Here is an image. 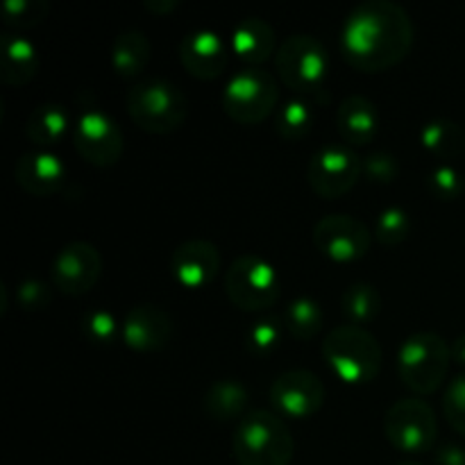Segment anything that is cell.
<instances>
[{
    "mask_svg": "<svg viewBox=\"0 0 465 465\" xmlns=\"http://www.w3.org/2000/svg\"><path fill=\"white\" fill-rule=\"evenodd\" d=\"M39 50L27 36L5 32L0 36V82L25 86L39 73Z\"/></svg>",
    "mask_w": 465,
    "mask_h": 465,
    "instance_id": "20",
    "label": "cell"
},
{
    "mask_svg": "<svg viewBox=\"0 0 465 465\" xmlns=\"http://www.w3.org/2000/svg\"><path fill=\"white\" fill-rule=\"evenodd\" d=\"M322 325H325V313L313 298H307V295L295 298L286 309L284 327L298 341H309L318 336L322 331Z\"/></svg>",
    "mask_w": 465,
    "mask_h": 465,
    "instance_id": "26",
    "label": "cell"
},
{
    "mask_svg": "<svg viewBox=\"0 0 465 465\" xmlns=\"http://www.w3.org/2000/svg\"><path fill=\"white\" fill-rule=\"evenodd\" d=\"M145 9H150L153 14H171L177 7V0H145Z\"/></svg>",
    "mask_w": 465,
    "mask_h": 465,
    "instance_id": "38",
    "label": "cell"
},
{
    "mask_svg": "<svg viewBox=\"0 0 465 465\" xmlns=\"http://www.w3.org/2000/svg\"><path fill=\"white\" fill-rule=\"evenodd\" d=\"M452 363V345L436 331H418L398 350V375L404 389L431 395L443 386Z\"/></svg>",
    "mask_w": 465,
    "mask_h": 465,
    "instance_id": "4",
    "label": "cell"
},
{
    "mask_svg": "<svg viewBox=\"0 0 465 465\" xmlns=\"http://www.w3.org/2000/svg\"><path fill=\"white\" fill-rule=\"evenodd\" d=\"M416 27L402 5L393 0H366L345 16L341 27V53L361 73H380L398 66L411 53Z\"/></svg>",
    "mask_w": 465,
    "mask_h": 465,
    "instance_id": "1",
    "label": "cell"
},
{
    "mask_svg": "<svg viewBox=\"0 0 465 465\" xmlns=\"http://www.w3.org/2000/svg\"><path fill=\"white\" fill-rule=\"evenodd\" d=\"M221 271V252L207 239H189L177 245L171 254V272L180 286L203 291L212 284Z\"/></svg>",
    "mask_w": 465,
    "mask_h": 465,
    "instance_id": "16",
    "label": "cell"
},
{
    "mask_svg": "<svg viewBox=\"0 0 465 465\" xmlns=\"http://www.w3.org/2000/svg\"><path fill=\"white\" fill-rule=\"evenodd\" d=\"M14 180L32 198H50L66 186L68 168L53 150H30L16 162Z\"/></svg>",
    "mask_w": 465,
    "mask_h": 465,
    "instance_id": "17",
    "label": "cell"
},
{
    "mask_svg": "<svg viewBox=\"0 0 465 465\" xmlns=\"http://www.w3.org/2000/svg\"><path fill=\"white\" fill-rule=\"evenodd\" d=\"M409 234H411V218L402 207H386L377 216L375 236L386 248H395V245L404 243Z\"/></svg>",
    "mask_w": 465,
    "mask_h": 465,
    "instance_id": "30",
    "label": "cell"
},
{
    "mask_svg": "<svg viewBox=\"0 0 465 465\" xmlns=\"http://www.w3.org/2000/svg\"><path fill=\"white\" fill-rule=\"evenodd\" d=\"M73 145L86 163L95 168H112L121 159L125 139L112 116L98 109L80 114L73 127Z\"/></svg>",
    "mask_w": 465,
    "mask_h": 465,
    "instance_id": "11",
    "label": "cell"
},
{
    "mask_svg": "<svg viewBox=\"0 0 465 465\" xmlns=\"http://www.w3.org/2000/svg\"><path fill=\"white\" fill-rule=\"evenodd\" d=\"M232 452L239 465H291L295 440L284 418L257 409L236 422Z\"/></svg>",
    "mask_w": 465,
    "mask_h": 465,
    "instance_id": "2",
    "label": "cell"
},
{
    "mask_svg": "<svg viewBox=\"0 0 465 465\" xmlns=\"http://www.w3.org/2000/svg\"><path fill=\"white\" fill-rule=\"evenodd\" d=\"M180 62L189 75L212 82L225 73L230 64V48L216 32L195 30L180 41Z\"/></svg>",
    "mask_w": 465,
    "mask_h": 465,
    "instance_id": "18",
    "label": "cell"
},
{
    "mask_svg": "<svg viewBox=\"0 0 465 465\" xmlns=\"http://www.w3.org/2000/svg\"><path fill=\"white\" fill-rule=\"evenodd\" d=\"M313 107L304 98H291L275 116V132L284 141H300L312 132Z\"/></svg>",
    "mask_w": 465,
    "mask_h": 465,
    "instance_id": "28",
    "label": "cell"
},
{
    "mask_svg": "<svg viewBox=\"0 0 465 465\" xmlns=\"http://www.w3.org/2000/svg\"><path fill=\"white\" fill-rule=\"evenodd\" d=\"M336 127H339V134L343 136L350 148L372 143L381 127L380 109L366 95H348L336 112Z\"/></svg>",
    "mask_w": 465,
    "mask_h": 465,
    "instance_id": "19",
    "label": "cell"
},
{
    "mask_svg": "<svg viewBox=\"0 0 465 465\" xmlns=\"http://www.w3.org/2000/svg\"><path fill=\"white\" fill-rule=\"evenodd\" d=\"M322 357L343 384L363 386L377 380L384 363L381 345L359 325H339L327 331Z\"/></svg>",
    "mask_w": 465,
    "mask_h": 465,
    "instance_id": "3",
    "label": "cell"
},
{
    "mask_svg": "<svg viewBox=\"0 0 465 465\" xmlns=\"http://www.w3.org/2000/svg\"><path fill=\"white\" fill-rule=\"evenodd\" d=\"M153 45L145 32L125 30L112 44V66L121 77H136L148 68Z\"/></svg>",
    "mask_w": 465,
    "mask_h": 465,
    "instance_id": "24",
    "label": "cell"
},
{
    "mask_svg": "<svg viewBox=\"0 0 465 465\" xmlns=\"http://www.w3.org/2000/svg\"><path fill=\"white\" fill-rule=\"evenodd\" d=\"M280 80L300 95L321 94L330 73V54L321 39L312 35H293L275 54Z\"/></svg>",
    "mask_w": 465,
    "mask_h": 465,
    "instance_id": "6",
    "label": "cell"
},
{
    "mask_svg": "<svg viewBox=\"0 0 465 465\" xmlns=\"http://www.w3.org/2000/svg\"><path fill=\"white\" fill-rule=\"evenodd\" d=\"M282 336H284V327L277 318H263V321L254 322L245 336V345L252 354H271L280 348Z\"/></svg>",
    "mask_w": 465,
    "mask_h": 465,
    "instance_id": "32",
    "label": "cell"
},
{
    "mask_svg": "<svg viewBox=\"0 0 465 465\" xmlns=\"http://www.w3.org/2000/svg\"><path fill=\"white\" fill-rule=\"evenodd\" d=\"M443 413L448 418L450 427L457 434L465 436V372L454 377V381H450L448 391L443 395Z\"/></svg>",
    "mask_w": 465,
    "mask_h": 465,
    "instance_id": "34",
    "label": "cell"
},
{
    "mask_svg": "<svg viewBox=\"0 0 465 465\" xmlns=\"http://www.w3.org/2000/svg\"><path fill=\"white\" fill-rule=\"evenodd\" d=\"M250 395L248 389L241 384L239 380H221L213 381L207 389L203 400L204 413H207L212 420L218 422H232V420H243L248 413Z\"/></svg>",
    "mask_w": 465,
    "mask_h": 465,
    "instance_id": "23",
    "label": "cell"
},
{
    "mask_svg": "<svg viewBox=\"0 0 465 465\" xmlns=\"http://www.w3.org/2000/svg\"><path fill=\"white\" fill-rule=\"evenodd\" d=\"M50 275L59 293L80 298L98 284L103 275V257L89 241H71L54 254Z\"/></svg>",
    "mask_w": 465,
    "mask_h": 465,
    "instance_id": "13",
    "label": "cell"
},
{
    "mask_svg": "<svg viewBox=\"0 0 465 465\" xmlns=\"http://www.w3.org/2000/svg\"><path fill=\"white\" fill-rule=\"evenodd\" d=\"M325 398L327 391L321 377L304 368L282 372L271 386L272 407L277 409L280 416L293 418V420L316 416L325 404Z\"/></svg>",
    "mask_w": 465,
    "mask_h": 465,
    "instance_id": "14",
    "label": "cell"
},
{
    "mask_svg": "<svg viewBox=\"0 0 465 465\" xmlns=\"http://www.w3.org/2000/svg\"><path fill=\"white\" fill-rule=\"evenodd\" d=\"M232 50L241 62L257 68L275 54V30L263 18H243L232 32Z\"/></svg>",
    "mask_w": 465,
    "mask_h": 465,
    "instance_id": "21",
    "label": "cell"
},
{
    "mask_svg": "<svg viewBox=\"0 0 465 465\" xmlns=\"http://www.w3.org/2000/svg\"><path fill=\"white\" fill-rule=\"evenodd\" d=\"M225 293L241 312H263L272 307L282 293L277 268L259 254H241L225 272Z\"/></svg>",
    "mask_w": 465,
    "mask_h": 465,
    "instance_id": "7",
    "label": "cell"
},
{
    "mask_svg": "<svg viewBox=\"0 0 465 465\" xmlns=\"http://www.w3.org/2000/svg\"><path fill=\"white\" fill-rule=\"evenodd\" d=\"M420 143L434 157L452 162L465 153V130L450 118H434L422 125Z\"/></svg>",
    "mask_w": 465,
    "mask_h": 465,
    "instance_id": "25",
    "label": "cell"
},
{
    "mask_svg": "<svg viewBox=\"0 0 465 465\" xmlns=\"http://www.w3.org/2000/svg\"><path fill=\"white\" fill-rule=\"evenodd\" d=\"M384 436L402 454L430 452L436 448L439 439L434 409L420 398L398 400L384 416Z\"/></svg>",
    "mask_w": 465,
    "mask_h": 465,
    "instance_id": "9",
    "label": "cell"
},
{
    "mask_svg": "<svg viewBox=\"0 0 465 465\" xmlns=\"http://www.w3.org/2000/svg\"><path fill=\"white\" fill-rule=\"evenodd\" d=\"M173 318L166 309L154 304H136L123 321V341L130 350L141 354L162 352L173 339Z\"/></svg>",
    "mask_w": 465,
    "mask_h": 465,
    "instance_id": "15",
    "label": "cell"
},
{
    "mask_svg": "<svg viewBox=\"0 0 465 465\" xmlns=\"http://www.w3.org/2000/svg\"><path fill=\"white\" fill-rule=\"evenodd\" d=\"M363 162L350 145L330 143L313 153L307 166L309 189L322 200H339L357 186Z\"/></svg>",
    "mask_w": 465,
    "mask_h": 465,
    "instance_id": "10",
    "label": "cell"
},
{
    "mask_svg": "<svg viewBox=\"0 0 465 465\" xmlns=\"http://www.w3.org/2000/svg\"><path fill=\"white\" fill-rule=\"evenodd\" d=\"M341 309L350 325L363 327L366 322L375 321L381 312V295L375 286L371 284H352L343 291L341 298Z\"/></svg>",
    "mask_w": 465,
    "mask_h": 465,
    "instance_id": "27",
    "label": "cell"
},
{
    "mask_svg": "<svg viewBox=\"0 0 465 465\" xmlns=\"http://www.w3.org/2000/svg\"><path fill=\"white\" fill-rule=\"evenodd\" d=\"M427 189L434 198L450 203V200H457L459 195L465 193V180L457 168L450 166V163H440L427 177Z\"/></svg>",
    "mask_w": 465,
    "mask_h": 465,
    "instance_id": "33",
    "label": "cell"
},
{
    "mask_svg": "<svg viewBox=\"0 0 465 465\" xmlns=\"http://www.w3.org/2000/svg\"><path fill=\"white\" fill-rule=\"evenodd\" d=\"M452 361H457L459 366H465V334L459 336L452 343Z\"/></svg>",
    "mask_w": 465,
    "mask_h": 465,
    "instance_id": "39",
    "label": "cell"
},
{
    "mask_svg": "<svg viewBox=\"0 0 465 465\" xmlns=\"http://www.w3.org/2000/svg\"><path fill=\"white\" fill-rule=\"evenodd\" d=\"M398 465H422V463H418V461H402V463H398Z\"/></svg>",
    "mask_w": 465,
    "mask_h": 465,
    "instance_id": "40",
    "label": "cell"
},
{
    "mask_svg": "<svg viewBox=\"0 0 465 465\" xmlns=\"http://www.w3.org/2000/svg\"><path fill=\"white\" fill-rule=\"evenodd\" d=\"M127 114L132 123L148 134H171L184 125L189 100L173 82L150 77L130 89Z\"/></svg>",
    "mask_w": 465,
    "mask_h": 465,
    "instance_id": "5",
    "label": "cell"
},
{
    "mask_svg": "<svg viewBox=\"0 0 465 465\" xmlns=\"http://www.w3.org/2000/svg\"><path fill=\"white\" fill-rule=\"evenodd\" d=\"M48 12V0H5L0 7V21L9 30H32L45 21Z\"/></svg>",
    "mask_w": 465,
    "mask_h": 465,
    "instance_id": "29",
    "label": "cell"
},
{
    "mask_svg": "<svg viewBox=\"0 0 465 465\" xmlns=\"http://www.w3.org/2000/svg\"><path fill=\"white\" fill-rule=\"evenodd\" d=\"M372 243V232L366 223L348 213L322 216L313 227V245L318 252L336 263L359 262L368 254Z\"/></svg>",
    "mask_w": 465,
    "mask_h": 465,
    "instance_id": "12",
    "label": "cell"
},
{
    "mask_svg": "<svg viewBox=\"0 0 465 465\" xmlns=\"http://www.w3.org/2000/svg\"><path fill=\"white\" fill-rule=\"evenodd\" d=\"M280 86L263 68H243L223 89V112L239 125H259L277 109Z\"/></svg>",
    "mask_w": 465,
    "mask_h": 465,
    "instance_id": "8",
    "label": "cell"
},
{
    "mask_svg": "<svg viewBox=\"0 0 465 465\" xmlns=\"http://www.w3.org/2000/svg\"><path fill=\"white\" fill-rule=\"evenodd\" d=\"M434 457L439 465H465V450L461 445H454V443L439 445Z\"/></svg>",
    "mask_w": 465,
    "mask_h": 465,
    "instance_id": "37",
    "label": "cell"
},
{
    "mask_svg": "<svg viewBox=\"0 0 465 465\" xmlns=\"http://www.w3.org/2000/svg\"><path fill=\"white\" fill-rule=\"evenodd\" d=\"M73 118L62 104H41L27 116L25 134L36 150H53L71 132Z\"/></svg>",
    "mask_w": 465,
    "mask_h": 465,
    "instance_id": "22",
    "label": "cell"
},
{
    "mask_svg": "<svg viewBox=\"0 0 465 465\" xmlns=\"http://www.w3.org/2000/svg\"><path fill=\"white\" fill-rule=\"evenodd\" d=\"M118 331H123V327H118L116 318L104 309H95L82 318V334L89 343L98 345V348L114 345V341L118 339Z\"/></svg>",
    "mask_w": 465,
    "mask_h": 465,
    "instance_id": "31",
    "label": "cell"
},
{
    "mask_svg": "<svg viewBox=\"0 0 465 465\" xmlns=\"http://www.w3.org/2000/svg\"><path fill=\"white\" fill-rule=\"evenodd\" d=\"M363 175L372 182V184H393L400 175V162L391 153L377 150L363 159Z\"/></svg>",
    "mask_w": 465,
    "mask_h": 465,
    "instance_id": "35",
    "label": "cell"
},
{
    "mask_svg": "<svg viewBox=\"0 0 465 465\" xmlns=\"http://www.w3.org/2000/svg\"><path fill=\"white\" fill-rule=\"evenodd\" d=\"M16 300L25 312H44L50 304V300H53V293H50V289L41 280L27 277V280H23L16 286Z\"/></svg>",
    "mask_w": 465,
    "mask_h": 465,
    "instance_id": "36",
    "label": "cell"
}]
</instances>
